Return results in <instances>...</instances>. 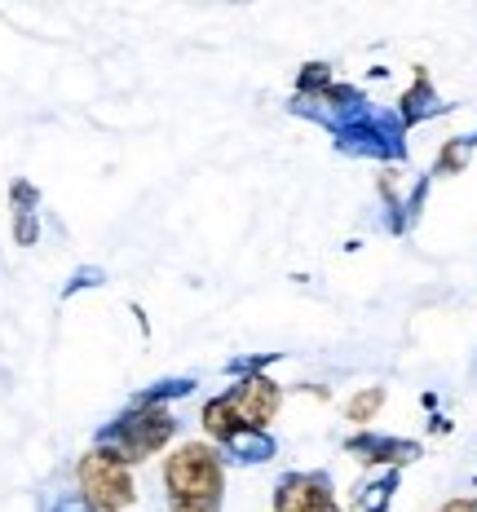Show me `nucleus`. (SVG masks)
<instances>
[{
	"instance_id": "1",
	"label": "nucleus",
	"mask_w": 477,
	"mask_h": 512,
	"mask_svg": "<svg viewBox=\"0 0 477 512\" xmlns=\"http://www.w3.org/2000/svg\"><path fill=\"white\" fill-rule=\"evenodd\" d=\"M168 512H221L226 460L208 442H186L164 460Z\"/></svg>"
},
{
	"instance_id": "2",
	"label": "nucleus",
	"mask_w": 477,
	"mask_h": 512,
	"mask_svg": "<svg viewBox=\"0 0 477 512\" xmlns=\"http://www.w3.org/2000/svg\"><path fill=\"white\" fill-rule=\"evenodd\" d=\"M177 433V420L168 407H146V402H129L115 420H106L98 433H93V451H106L120 464H142L151 460L155 451H164Z\"/></svg>"
},
{
	"instance_id": "3",
	"label": "nucleus",
	"mask_w": 477,
	"mask_h": 512,
	"mask_svg": "<svg viewBox=\"0 0 477 512\" xmlns=\"http://www.w3.org/2000/svg\"><path fill=\"white\" fill-rule=\"evenodd\" d=\"M336 151L349 159H376V164H402L407 159V124L398 111H380V106H358L354 115L332 128Z\"/></svg>"
},
{
	"instance_id": "4",
	"label": "nucleus",
	"mask_w": 477,
	"mask_h": 512,
	"mask_svg": "<svg viewBox=\"0 0 477 512\" xmlns=\"http://www.w3.org/2000/svg\"><path fill=\"white\" fill-rule=\"evenodd\" d=\"M76 482H80V499L89 504V512H124L137 499L129 464L111 460L106 451H84L80 455Z\"/></svg>"
},
{
	"instance_id": "5",
	"label": "nucleus",
	"mask_w": 477,
	"mask_h": 512,
	"mask_svg": "<svg viewBox=\"0 0 477 512\" xmlns=\"http://www.w3.org/2000/svg\"><path fill=\"white\" fill-rule=\"evenodd\" d=\"M274 512H341L327 473H283L274 486Z\"/></svg>"
},
{
	"instance_id": "6",
	"label": "nucleus",
	"mask_w": 477,
	"mask_h": 512,
	"mask_svg": "<svg viewBox=\"0 0 477 512\" xmlns=\"http://www.w3.org/2000/svg\"><path fill=\"white\" fill-rule=\"evenodd\" d=\"M226 402L243 429H265L283 407V384H274L270 376H243L235 380V389H226Z\"/></svg>"
},
{
	"instance_id": "7",
	"label": "nucleus",
	"mask_w": 477,
	"mask_h": 512,
	"mask_svg": "<svg viewBox=\"0 0 477 512\" xmlns=\"http://www.w3.org/2000/svg\"><path fill=\"white\" fill-rule=\"evenodd\" d=\"M345 455H354V460H363L371 468H407V464H416L420 455H424V446L420 442H411V437H389V433H354V437H345Z\"/></svg>"
},
{
	"instance_id": "8",
	"label": "nucleus",
	"mask_w": 477,
	"mask_h": 512,
	"mask_svg": "<svg viewBox=\"0 0 477 512\" xmlns=\"http://www.w3.org/2000/svg\"><path fill=\"white\" fill-rule=\"evenodd\" d=\"M438 115H447V102L438 98L433 80L420 71V76L411 80V89L398 98V120L407 124V128H416V124H424V120H438Z\"/></svg>"
},
{
	"instance_id": "9",
	"label": "nucleus",
	"mask_w": 477,
	"mask_h": 512,
	"mask_svg": "<svg viewBox=\"0 0 477 512\" xmlns=\"http://www.w3.org/2000/svg\"><path fill=\"white\" fill-rule=\"evenodd\" d=\"M9 204H14V239L31 248L40 239V221H36V208H40V190L31 181H14L9 190Z\"/></svg>"
},
{
	"instance_id": "10",
	"label": "nucleus",
	"mask_w": 477,
	"mask_h": 512,
	"mask_svg": "<svg viewBox=\"0 0 477 512\" xmlns=\"http://www.w3.org/2000/svg\"><path fill=\"white\" fill-rule=\"evenodd\" d=\"M221 451H226V460H230V464L252 468V464H270L274 455H279V442L270 437V429H248V433H239L235 442L221 446Z\"/></svg>"
},
{
	"instance_id": "11",
	"label": "nucleus",
	"mask_w": 477,
	"mask_h": 512,
	"mask_svg": "<svg viewBox=\"0 0 477 512\" xmlns=\"http://www.w3.org/2000/svg\"><path fill=\"white\" fill-rule=\"evenodd\" d=\"M398 468H380L376 477H367L363 486H358V499L354 504L363 512H389V504H394V490H398Z\"/></svg>"
},
{
	"instance_id": "12",
	"label": "nucleus",
	"mask_w": 477,
	"mask_h": 512,
	"mask_svg": "<svg viewBox=\"0 0 477 512\" xmlns=\"http://www.w3.org/2000/svg\"><path fill=\"white\" fill-rule=\"evenodd\" d=\"M190 389H195V380H190V376H173V380H159V384H151V389H142L133 402H146V407H164V402H173V398H186Z\"/></svg>"
},
{
	"instance_id": "13",
	"label": "nucleus",
	"mask_w": 477,
	"mask_h": 512,
	"mask_svg": "<svg viewBox=\"0 0 477 512\" xmlns=\"http://www.w3.org/2000/svg\"><path fill=\"white\" fill-rule=\"evenodd\" d=\"M380 407H385V389H363V393H354V398H349L345 415H349L354 424H367Z\"/></svg>"
},
{
	"instance_id": "14",
	"label": "nucleus",
	"mask_w": 477,
	"mask_h": 512,
	"mask_svg": "<svg viewBox=\"0 0 477 512\" xmlns=\"http://www.w3.org/2000/svg\"><path fill=\"white\" fill-rule=\"evenodd\" d=\"M469 155H473V146L464 142V137H451V142L442 146V155H438V168H433L429 177H438V173H460V168L469 164Z\"/></svg>"
},
{
	"instance_id": "15",
	"label": "nucleus",
	"mask_w": 477,
	"mask_h": 512,
	"mask_svg": "<svg viewBox=\"0 0 477 512\" xmlns=\"http://www.w3.org/2000/svg\"><path fill=\"white\" fill-rule=\"evenodd\" d=\"M102 279H106V274L98 270V265H84V270H76V274H71V283L62 287V296H76L80 287H98Z\"/></svg>"
},
{
	"instance_id": "16",
	"label": "nucleus",
	"mask_w": 477,
	"mask_h": 512,
	"mask_svg": "<svg viewBox=\"0 0 477 512\" xmlns=\"http://www.w3.org/2000/svg\"><path fill=\"white\" fill-rule=\"evenodd\" d=\"M49 512H89V504H84L80 495H58V499L49 504Z\"/></svg>"
},
{
	"instance_id": "17",
	"label": "nucleus",
	"mask_w": 477,
	"mask_h": 512,
	"mask_svg": "<svg viewBox=\"0 0 477 512\" xmlns=\"http://www.w3.org/2000/svg\"><path fill=\"white\" fill-rule=\"evenodd\" d=\"M438 512H477V499H469V495H464V499H447Z\"/></svg>"
},
{
	"instance_id": "18",
	"label": "nucleus",
	"mask_w": 477,
	"mask_h": 512,
	"mask_svg": "<svg viewBox=\"0 0 477 512\" xmlns=\"http://www.w3.org/2000/svg\"><path fill=\"white\" fill-rule=\"evenodd\" d=\"M464 142H469V146H473V151H477V133H473V137H464Z\"/></svg>"
}]
</instances>
